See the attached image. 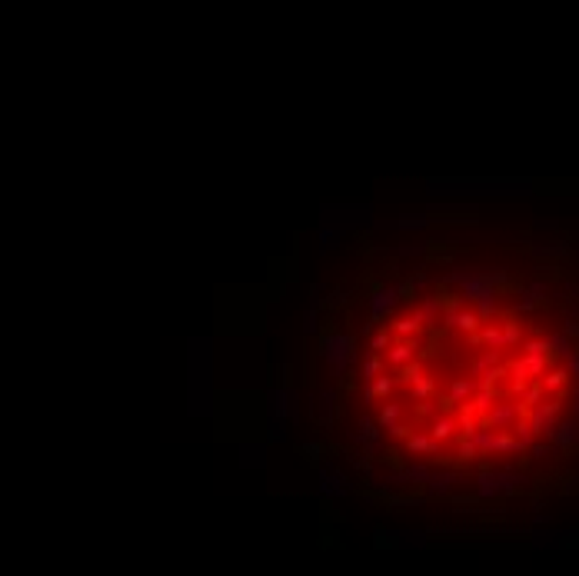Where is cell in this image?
I'll use <instances>...</instances> for the list:
<instances>
[{"mask_svg":"<svg viewBox=\"0 0 579 576\" xmlns=\"http://www.w3.org/2000/svg\"><path fill=\"white\" fill-rule=\"evenodd\" d=\"M360 387L393 450L466 473L539 453L573 410L576 370L563 340L519 306L436 287L373 327Z\"/></svg>","mask_w":579,"mask_h":576,"instance_id":"6da1fadb","label":"cell"}]
</instances>
